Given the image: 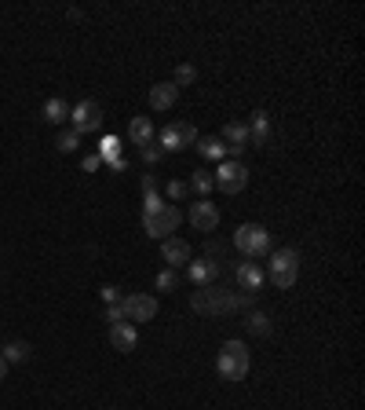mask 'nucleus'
I'll return each instance as SVG.
<instances>
[{
    "label": "nucleus",
    "mask_w": 365,
    "mask_h": 410,
    "mask_svg": "<svg viewBox=\"0 0 365 410\" xmlns=\"http://www.w3.org/2000/svg\"><path fill=\"white\" fill-rule=\"evenodd\" d=\"M252 297L256 293H223V290H197L194 297H190V304H194V312H201V315H230V312H241V308H249L252 304Z\"/></svg>",
    "instance_id": "1"
},
{
    "label": "nucleus",
    "mask_w": 365,
    "mask_h": 410,
    "mask_svg": "<svg viewBox=\"0 0 365 410\" xmlns=\"http://www.w3.org/2000/svg\"><path fill=\"white\" fill-rule=\"evenodd\" d=\"M249 367H252V355H249L245 341H227V345L219 348L216 370H219V377H223V381H245Z\"/></svg>",
    "instance_id": "2"
},
{
    "label": "nucleus",
    "mask_w": 365,
    "mask_h": 410,
    "mask_svg": "<svg viewBox=\"0 0 365 410\" xmlns=\"http://www.w3.org/2000/svg\"><path fill=\"white\" fill-rule=\"evenodd\" d=\"M267 275H271V282L278 290H289L296 282V275H300V253L296 249H278L271 256V264H267Z\"/></svg>",
    "instance_id": "3"
},
{
    "label": "nucleus",
    "mask_w": 365,
    "mask_h": 410,
    "mask_svg": "<svg viewBox=\"0 0 365 410\" xmlns=\"http://www.w3.org/2000/svg\"><path fill=\"white\" fill-rule=\"evenodd\" d=\"M179 220H182V216H179V209L165 201V205H158V209L143 213V231H146L150 238H161V242H165V238L172 235V231L179 227Z\"/></svg>",
    "instance_id": "4"
},
{
    "label": "nucleus",
    "mask_w": 365,
    "mask_h": 410,
    "mask_svg": "<svg viewBox=\"0 0 365 410\" xmlns=\"http://www.w3.org/2000/svg\"><path fill=\"white\" fill-rule=\"evenodd\" d=\"M234 246L245 256H263V253H271V231L259 227V224H241L234 231Z\"/></svg>",
    "instance_id": "5"
},
{
    "label": "nucleus",
    "mask_w": 365,
    "mask_h": 410,
    "mask_svg": "<svg viewBox=\"0 0 365 410\" xmlns=\"http://www.w3.org/2000/svg\"><path fill=\"white\" fill-rule=\"evenodd\" d=\"M121 312H124V322H150L153 315H158V297L150 293H128L121 297Z\"/></svg>",
    "instance_id": "6"
},
{
    "label": "nucleus",
    "mask_w": 365,
    "mask_h": 410,
    "mask_svg": "<svg viewBox=\"0 0 365 410\" xmlns=\"http://www.w3.org/2000/svg\"><path fill=\"white\" fill-rule=\"evenodd\" d=\"M197 143V128L190 121H179V125H165L158 132V147L168 154V150H187Z\"/></svg>",
    "instance_id": "7"
},
{
    "label": "nucleus",
    "mask_w": 365,
    "mask_h": 410,
    "mask_svg": "<svg viewBox=\"0 0 365 410\" xmlns=\"http://www.w3.org/2000/svg\"><path fill=\"white\" fill-rule=\"evenodd\" d=\"M212 179H216V187L219 191H227V194H241L245 187H249V169L241 165V162H219V169L212 172Z\"/></svg>",
    "instance_id": "8"
},
{
    "label": "nucleus",
    "mask_w": 365,
    "mask_h": 410,
    "mask_svg": "<svg viewBox=\"0 0 365 410\" xmlns=\"http://www.w3.org/2000/svg\"><path fill=\"white\" fill-rule=\"evenodd\" d=\"M70 121H73V132L85 136V132H99L102 128V107L95 99H81L77 107H70Z\"/></svg>",
    "instance_id": "9"
},
{
    "label": "nucleus",
    "mask_w": 365,
    "mask_h": 410,
    "mask_svg": "<svg viewBox=\"0 0 365 410\" xmlns=\"http://www.w3.org/2000/svg\"><path fill=\"white\" fill-rule=\"evenodd\" d=\"M223 147H227V154H234V162L241 158V154L249 150V125L245 121H230L227 128H223Z\"/></svg>",
    "instance_id": "10"
},
{
    "label": "nucleus",
    "mask_w": 365,
    "mask_h": 410,
    "mask_svg": "<svg viewBox=\"0 0 365 410\" xmlns=\"http://www.w3.org/2000/svg\"><path fill=\"white\" fill-rule=\"evenodd\" d=\"M190 224L197 227V231H216L219 227V209L208 198H201L197 205H190Z\"/></svg>",
    "instance_id": "11"
},
{
    "label": "nucleus",
    "mask_w": 365,
    "mask_h": 410,
    "mask_svg": "<svg viewBox=\"0 0 365 410\" xmlns=\"http://www.w3.org/2000/svg\"><path fill=\"white\" fill-rule=\"evenodd\" d=\"M234 278H238V286L245 290V293H259V286H263V268L259 264H252V261H245V264H238V271H234Z\"/></svg>",
    "instance_id": "12"
},
{
    "label": "nucleus",
    "mask_w": 365,
    "mask_h": 410,
    "mask_svg": "<svg viewBox=\"0 0 365 410\" xmlns=\"http://www.w3.org/2000/svg\"><path fill=\"white\" fill-rule=\"evenodd\" d=\"M110 345H114L117 352H136V345H139L136 326H132V322H114V326H110Z\"/></svg>",
    "instance_id": "13"
},
{
    "label": "nucleus",
    "mask_w": 365,
    "mask_h": 410,
    "mask_svg": "<svg viewBox=\"0 0 365 410\" xmlns=\"http://www.w3.org/2000/svg\"><path fill=\"white\" fill-rule=\"evenodd\" d=\"M161 256H165L168 268L190 264V242H182V238H165V242H161Z\"/></svg>",
    "instance_id": "14"
},
{
    "label": "nucleus",
    "mask_w": 365,
    "mask_h": 410,
    "mask_svg": "<svg viewBox=\"0 0 365 410\" xmlns=\"http://www.w3.org/2000/svg\"><path fill=\"white\" fill-rule=\"evenodd\" d=\"M175 99H179V88H175L172 81H161V85H153V88H150V107H153V110H168V107H175Z\"/></svg>",
    "instance_id": "15"
},
{
    "label": "nucleus",
    "mask_w": 365,
    "mask_h": 410,
    "mask_svg": "<svg viewBox=\"0 0 365 410\" xmlns=\"http://www.w3.org/2000/svg\"><path fill=\"white\" fill-rule=\"evenodd\" d=\"M271 140V117L263 114V110H256L252 114V125H249V147L256 143V147H263Z\"/></svg>",
    "instance_id": "16"
},
{
    "label": "nucleus",
    "mask_w": 365,
    "mask_h": 410,
    "mask_svg": "<svg viewBox=\"0 0 365 410\" xmlns=\"http://www.w3.org/2000/svg\"><path fill=\"white\" fill-rule=\"evenodd\" d=\"M187 275H190V282L205 286V282H212L219 275V264L216 261H197V264H187Z\"/></svg>",
    "instance_id": "17"
},
{
    "label": "nucleus",
    "mask_w": 365,
    "mask_h": 410,
    "mask_svg": "<svg viewBox=\"0 0 365 410\" xmlns=\"http://www.w3.org/2000/svg\"><path fill=\"white\" fill-rule=\"evenodd\" d=\"M197 150H201V158H208V162H227V147H223L219 136H205V140H197Z\"/></svg>",
    "instance_id": "18"
},
{
    "label": "nucleus",
    "mask_w": 365,
    "mask_h": 410,
    "mask_svg": "<svg viewBox=\"0 0 365 410\" xmlns=\"http://www.w3.org/2000/svg\"><path fill=\"white\" fill-rule=\"evenodd\" d=\"M128 140L132 143H150L153 140V125H150V117H132V125H128Z\"/></svg>",
    "instance_id": "19"
},
{
    "label": "nucleus",
    "mask_w": 365,
    "mask_h": 410,
    "mask_svg": "<svg viewBox=\"0 0 365 410\" xmlns=\"http://www.w3.org/2000/svg\"><path fill=\"white\" fill-rule=\"evenodd\" d=\"M70 117V107L59 99V95H51L48 102H44V121H51V125H62Z\"/></svg>",
    "instance_id": "20"
},
{
    "label": "nucleus",
    "mask_w": 365,
    "mask_h": 410,
    "mask_svg": "<svg viewBox=\"0 0 365 410\" xmlns=\"http://www.w3.org/2000/svg\"><path fill=\"white\" fill-rule=\"evenodd\" d=\"M117 158H121V140H117V136H102V140H99V162L114 165Z\"/></svg>",
    "instance_id": "21"
},
{
    "label": "nucleus",
    "mask_w": 365,
    "mask_h": 410,
    "mask_svg": "<svg viewBox=\"0 0 365 410\" xmlns=\"http://www.w3.org/2000/svg\"><path fill=\"white\" fill-rule=\"evenodd\" d=\"M30 359V345L26 341H11V345H4V363L11 367V363H26Z\"/></svg>",
    "instance_id": "22"
},
{
    "label": "nucleus",
    "mask_w": 365,
    "mask_h": 410,
    "mask_svg": "<svg viewBox=\"0 0 365 410\" xmlns=\"http://www.w3.org/2000/svg\"><path fill=\"white\" fill-rule=\"evenodd\" d=\"M190 187H194L197 194H208V191L216 187V179H212V172H208V169H197L194 179H190Z\"/></svg>",
    "instance_id": "23"
},
{
    "label": "nucleus",
    "mask_w": 365,
    "mask_h": 410,
    "mask_svg": "<svg viewBox=\"0 0 365 410\" xmlns=\"http://www.w3.org/2000/svg\"><path fill=\"white\" fill-rule=\"evenodd\" d=\"M55 147H59L62 154H73L77 147H81V136H77V132H73V128H66V132H62V136L55 140Z\"/></svg>",
    "instance_id": "24"
},
{
    "label": "nucleus",
    "mask_w": 365,
    "mask_h": 410,
    "mask_svg": "<svg viewBox=\"0 0 365 410\" xmlns=\"http://www.w3.org/2000/svg\"><path fill=\"white\" fill-rule=\"evenodd\" d=\"M194 81H197V70H194L190 63H182V66L175 70V81H172V85H175V88H182V85H194Z\"/></svg>",
    "instance_id": "25"
},
{
    "label": "nucleus",
    "mask_w": 365,
    "mask_h": 410,
    "mask_svg": "<svg viewBox=\"0 0 365 410\" xmlns=\"http://www.w3.org/2000/svg\"><path fill=\"white\" fill-rule=\"evenodd\" d=\"M139 154H143V162H146V165H158L165 150H161L158 143H153V140H150V143H143V147H139Z\"/></svg>",
    "instance_id": "26"
},
{
    "label": "nucleus",
    "mask_w": 365,
    "mask_h": 410,
    "mask_svg": "<svg viewBox=\"0 0 365 410\" xmlns=\"http://www.w3.org/2000/svg\"><path fill=\"white\" fill-rule=\"evenodd\" d=\"M175 286H179L175 271H172V268H165V271L158 275V290H161V293H168V290H175Z\"/></svg>",
    "instance_id": "27"
},
{
    "label": "nucleus",
    "mask_w": 365,
    "mask_h": 410,
    "mask_svg": "<svg viewBox=\"0 0 365 410\" xmlns=\"http://www.w3.org/2000/svg\"><path fill=\"white\" fill-rule=\"evenodd\" d=\"M249 330H252V333H271V319L256 312V315H249Z\"/></svg>",
    "instance_id": "28"
},
{
    "label": "nucleus",
    "mask_w": 365,
    "mask_h": 410,
    "mask_svg": "<svg viewBox=\"0 0 365 410\" xmlns=\"http://www.w3.org/2000/svg\"><path fill=\"white\" fill-rule=\"evenodd\" d=\"M187 191H190V187L182 184V179H172V184H168V198H172V201H182V198H187Z\"/></svg>",
    "instance_id": "29"
},
{
    "label": "nucleus",
    "mask_w": 365,
    "mask_h": 410,
    "mask_svg": "<svg viewBox=\"0 0 365 410\" xmlns=\"http://www.w3.org/2000/svg\"><path fill=\"white\" fill-rule=\"evenodd\" d=\"M102 319H107L110 326H114V322H124V312H121V304H107V315H102Z\"/></svg>",
    "instance_id": "30"
},
{
    "label": "nucleus",
    "mask_w": 365,
    "mask_h": 410,
    "mask_svg": "<svg viewBox=\"0 0 365 410\" xmlns=\"http://www.w3.org/2000/svg\"><path fill=\"white\" fill-rule=\"evenodd\" d=\"M81 165H85V172H99L102 162H99V154H85V162H81Z\"/></svg>",
    "instance_id": "31"
},
{
    "label": "nucleus",
    "mask_w": 365,
    "mask_h": 410,
    "mask_svg": "<svg viewBox=\"0 0 365 410\" xmlns=\"http://www.w3.org/2000/svg\"><path fill=\"white\" fill-rule=\"evenodd\" d=\"M102 300H107V304H121V290H114V286H102Z\"/></svg>",
    "instance_id": "32"
},
{
    "label": "nucleus",
    "mask_w": 365,
    "mask_h": 410,
    "mask_svg": "<svg viewBox=\"0 0 365 410\" xmlns=\"http://www.w3.org/2000/svg\"><path fill=\"white\" fill-rule=\"evenodd\" d=\"M110 169H114V172H128V162H124V158H117V162H114Z\"/></svg>",
    "instance_id": "33"
},
{
    "label": "nucleus",
    "mask_w": 365,
    "mask_h": 410,
    "mask_svg": "<svg viewBox=\"0 0 365 410\" xmlns=\"http://www.w3.org/2000/svg\"><path fill=\"white\" fill-rule=\"evenodd\" d=\"M8 377V363H4V355H0V381Z\"/></svg>",
    "instance_id": "34"
}]
</instances>
